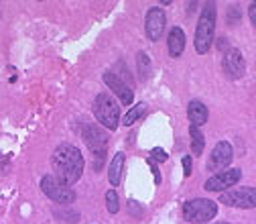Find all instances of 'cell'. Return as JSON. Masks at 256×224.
Returning a JSON list of instances; mask_svg holds the SVG:
<instances>
[{
  "label": "cell",
  "mask_w": 256,
  "mask_h": 224,
  "mask_svg": "<svg viewBox=\"0 0 256 224\" xmlns=\"http://www.w3.org/2000/svg\"><path fill=\"white\" fill-rule=\"evenodd\" d=\"M51 165H53V175L57 179H61L66 185H72L80 181L86 159L76 145H59L51 155Z\"/></svg>",
  "instance_id": "cell-1"
},
{
  "label": "cell",
  "mask_w": 256,
  "mask_h": 224,
  "mask_svg": "<svg viewBox=\"0 0 256 224\" xmlns=\"http://www.w3.org/2000/svg\"><path fill=\"white\" fill-rule=\"evenodd\" d=\"M82 137H84V143L88 145V151L92 155L94 169L100 171L106 163V153H108V145H110L108 133L104 129H100L98 124H86Z\"/></svg>",
  "instance_id": "cell-2"
},
{
  "label": "cell",
  "mask_w": 256,
  "mask_h": 224,
  "mask_svg": "<svg viewBox=\"0 0 256 224\" xmlns=\"http://www.w3.org/2000/svg\"><path fill=\"white\" fill-rule=\"evenodd\" d=\"M214 31H216V5L206 3L204 11L200 15V21H198V29H196V51L200 55H204L212 49Z\"/></svg>",
  "instance_id": "cell-3"
},
{
  "label": "cell",
  "mask_w": 256,
  "mask_h": 224,
  "mask_svg": "<svg viewBox=\"0 0 256 224\" xmlns=\"http://www.w3.org/2000/svg\"><path fill=\"white\" fill-rule=\"evenodd\" d=\"M94 116L98 118L102 126H106L108 131H116L120 122V110L118 102L112 98L110 94H98L94 100Z\"/></svg>",
  "instance_id": "cell-4"
},
{
  "label": "cell",
  "mask_w": 256,
  "mask_h": 224,
  "mask_svg": "<svg viewBox=\"0 0 256 224\" xmlns=\"http://www.w3.org/2000/svg\"><path fill=\"white\" fill-rule=\"evenodd\" d=\"M218 214V204L206 198H196L183 204V218L194 224H206Z\"/></svg>",
  "instance_id": "cell-5"
},
{
  "label": "cell",
  "mask_w": 256,
  "mask_h": 224,
  "mask_svg": "<svg viewBox=\"0 0 256 224\" xmlns=\"http://www.w3.org/2000/svg\"><path fill=\"white\" fill-rule=\"evenodd\" d=\"M41 191L53 202L57 204H72L76 200V194L70 185H66L61 179H57L55 175H45L41 179Z\"/></svg>",
  "instance_id": "cell-6"
},
{
  "label": "cell",
  "mask_w": 256,
  "mask_h": 224,
  "mask_svg": "<svg viewBox=\"0 0 256 224\" xmlns=\"http://www.w3.org/2000/svg\"><path fill=\"white\" fill-rule=\"evenodd\" d=\"M220 202L232 206V208H240V210H252L256 204V191L254 187H240V189H232V191H222Z\"/></svg>",
  "instance_id": "cell-7"
},
{
  "label": "cell",
  "mask_w": 256,
  "mask_h": 224,
  "mask_svg": "<svg viewBox=\"0 0 256 224\" xmlns=\"http://www.w3.org/2000/svg\"><path fill=\"white\" fill-rule=\"evenodd\" d=\"M222 70H224V74H226L230 80L244 78V74H246V59H244V55L238 49H234V47L226 49V53H224V57H222Z\"/></svg>",
  "instance_id": "cell-8"
},
{
  "label": "cell",
  "mask_w": 256,
  "mask_h": 224,
  "mask_svg": "<svg viewBox=\"0 0 256 224\" xmlns=\"http://www.w3.org/2000/svg\"><path fill=\"white\" fill-rule=\"evenodd\" d=\"M234 159V149L228 141H220L212 155H210V161H208V169L210 171H220V169H226Z\"/></svg>",
  "instance_id": "cell-9"
},
{
  "label": "cell",
  "mask_w": 256,
  "mask_h": 224,
  "mask_svg": "<svg viewBox=\"0 0 256 224\" xmlns=\"http://www.w3.org/2000/svg\"><path fill=\"white\" fill-rule=\"evenodd\" d=\"M165 25H167V15L163 13V9H148L146 13V21H144V29H146V35L150 41H156L161 39L163 31H165Z\"/></svg>",
  "instance_id": "cell-10"
},
{
  "label": "cell",
  "mask_w": 256,
  "mask_h": 224,
  "mask_svg": "<svg viewBox=\"0 0 256 224\" xmlns=\"http://www.w3.org/2000/svg\"><path fill=\"white\" fill-rule=\"evenodd\" d=\"M240 177H242V171L240 169H228V171L216 173V175H212L206 181V189L208 191H228L234 183L240 181Z\"/></svg>",
  "instance_id": "cell-11"
},
{
  "label": "cell",
  "mask_w": 256,
  "mask_h": 224,
  "mask_svg": "<svg viewBox=\"0 0 256 224\" xmlns=\"http://www.w3.org/2000/svg\"><path fill=\"white\" fill-rule=\"evenodd\" d=\"M104 82H106V86L118 96V100L122 102V104H132V100H134V94H132V90L128 88L116 74H112V72H106L104 74Z\"/></svg>",
  "instance_id": "cell-12"
},
{
  "label": "cell",
  "mask_w": 256,
  "mask_h": 224,
  "mask_svg": "<svg viewBox=\"0 0 256 224\" xmlns=\"http://www.w3.org/2000/svg\"><path fill=\"white\" fill-rule=\"evenodd\" d=\"M187 116L194 126H202L208 122V106L200 100H191L187 106Z\"/></svg>",
  "instance_id": "cell-13"
},
{
  "label": "cell",
  "mask_w": 256,
  "mask_h": 224,
  "mask_svg": "<svg viewBox=\"0 0 256 224\" xmlns=\"http://www.w3.org/2000/svg\"><path fill=\"white\" fill-rule=\"evenodd\" d=\"M185 51V33L181 27H173L169 33V55L179 57Z\"/></svg>",
  "instance_id": "cell-14"
},
{
  "label": "cell",
  "mask_w": 256,
  "mask_h": 224,
  "mask_svg": "<svg viewBox=\"0 0 256 224\" xmlns=\"http://www.w3.org/2000/svg\"><path fill=\"white\" fill-rule=\"evenodd\" d=\"M124 161H126V155L124 153H116V157L112 159L110 169H108V179L112 185H118L122 179V171H124Z\"/></svg>",
  "instance_id": "cell-15"
},
{
  "label": "cell",
  "mask_w": 256,
  "mask_h": 224,
  "mask_svg": "<svg viewBox=\"0 0 256 224\" xmlns=\"http://www.w3.org/2000/svg\"><path fill=\"white\" fill-rule=\"evenodd\" d=\"M189 137H191V151H194V155H202L204 149H206V137L204 133L200 131V126H189Z\"/></svg>",
  "instance_id": "cell-16"
},
{
  "label": "cell",
  "mask_w": 256,
  "mask_h": 224,
  "mask_svg": "<svg viewBox=\"0 0 256 224\" xmlns=\"http://www.w3.org/2000/svg\"><path fill=\"white\" fill-rule=\"evenodd\" d=\"M144 112H146V104H144V102H138L134 108H130V110L126 112V116H124V120H122V122H124V126H132V124H134V122H136Z\"/></svg>",
  "instance_id": "cell-17"
},
{
  "label": "cell",
  "mask_w": 256,
  "mask_h": 224,
  "mask_svg": "<svg viewBox=\"0 0 256 224\" xmlns=\"http://www.w3.org/2000/svg\"><path fill=\"white\" fill-rule=\"evenodd\" d=\"M136 68H138V76H140L142 80H146L148 74H150V59H148V55H146L144 51H140V53L136 55Z\"/></svg>",
  "instance_id": "cell-18"
},
{
  "label": "cell",
  "mask_w": 256,
  "mask_h": 224,
  "mask_svg": "<svg viewBox=\"0 0 256 224\" xmlns=\"http://www.w3.org/2000/svg\"><path fill=\"white\" fill-rule=\"evenodd\" d=\"M106 208H108V212H110V214H116V212H118V208H120L118 194H116L114 189H108V191H106Z\"/></svg>",
  "instance_id": "cell-19"
},
{
  "label": "cell",
  "mask_w": 256,
  "mask_h": 224,
  "mask_svg": "<svg viewBox=\"0 0 256 224\" xmlns=\"http://www.w3.org/2000/svg\"><path fill=\"white\" fill-rule=\"evenodd\" d=\"M150 161L152 163H165L167 161V159H169V155H167V151H163L161 147H154L152 151H150Z\"/></svg>",
  "instance_id": "cell-20"
},
{
  "label": "cell",
  "mask_w": 256,
  "mask_h": 224,
  "mask_svg": "<svg viewBox=\"0 0 256 224\" xmlns=\"http://www.w3.org/2000/svg\"><path fill=\"white\" fill-rule=\"evenodd\" d=\"M183 169H185V177L191 175V157L189 155L183 157Z\"/></svg>",
  "instance_id": "cell-21"
},
{
  "label": "cell",
  "mask_w": 256,
  "mask_h": 224,
  "mask_svg": "<svg viewBox=\"0 0 256 224\" xmlns=\"http://www.w3.org/2000/svg\"><path fill=\"white\" fill-rule=\"evenodd\" d=\"M148 165H150V171H152V175H154V181L161 183V173H158V169H156V163H152L150 159H148Z\"/></svg>",
  "instance_id": "cell-22"
},
{
  "label": "cell",
  "mask_w": 256,
  "mask_h": 224,
  "mask_svg": "<svg viewBox=\"0 0 256 224\" xmlns=\"http://www.w3.org/2000/svg\"><path fill=\"white\" fill-rule=\"evenodd\" d=\"M238 17H240V13H238V7H234V9H230V15H228V21L232 23V21H238Z\"/></svg>",
  "instance_id": "cell-23"
},
{
  "label": "cell",
  "mask_w": 256,
  "mask_h": 224,
  "mask_svg": "<svg viewBox=\"0 0 256 224\" xmlns=\"http://www.w3.org/2000/svg\"><path fill=\"white\" fill-rule=\"evenodd\" d=\"M250 21L252 25H256V5H250Z\"/></svg>",
  "instance_id": "cell-24"
},
{
  "label": "cell",
  "mask_w": 256,
  "mask_h": 224,
  "mask_svg": "<svg viewBox=\"0 0 256 224\" xmlns=\"http://www.w3.org/2000/svg\"><path fill=\"white\" fill-rule=\"evenodd\" d=\"M222 224H228V222H222Z\"/></svg>",
  "instance_id": "cell-25"
}]
</instances>
